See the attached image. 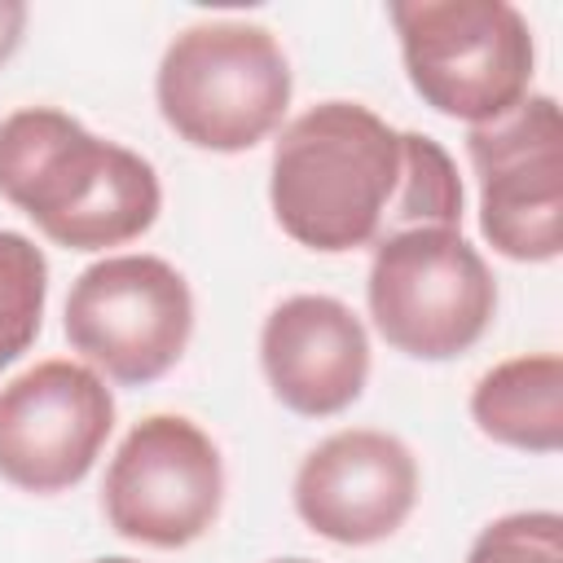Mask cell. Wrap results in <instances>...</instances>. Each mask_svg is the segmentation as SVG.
Instances as JSON below:
<instances>
[{
	"mask_svg": "<svg viewBox=\"0 0 563 563\" xmlns=\"http://www.w3.org/2000/svg\"><path fill=\"white\" fill-rule=\"evenodd\" d=\"M466 563H563V519L550 510L497 519L479 532Z\"/></svg>",
	"mask_w": 563,
	"mask_h": 563,
	"instance_id": "obj_15",
	"label": "cell"
},
{
	"mask_svg": "<svg viewBox=\"0 0 563 563\" xmlns=\"http://www.w3.org/2000/svg\"><path fill=\"white\" fill-rule=\"evenodd\" d=\"M48 268L40 246L22 233H0V369L18 361L40 334Z\"/></svg>",
	"mask_w": 563,
	"mask_h": 563,
	"instance_id": "obj_14",
	"label": "cell"
},
{
	"mask_svg": "<svg viewBox=\"0 0 563 563\" xmlns=\"http://www.w3.org/2000/svg\"><path fill=\"white\" fill-rule=\"evenodd\" d=\"M493 308V273L457 229H400L378 238L369 312L396 352L422 361L457 356L488 330Z\"/></svg>",
	"mask_w": 563,
	"mask_h": 563,
	"instance_id": "obj_5",
	"label": "cell"
},
{
	"mask_svg": "<svg viewBox=\"0 0 563 563\" xmlns=\"http://www.w3.org/2000/svg\"><path fill=\"white\" fill-rule=\"evenodd\" d=\"M0 194L44 238L70 251H106L141 238L158 216L150 163L97 141L70 114L31 106L0 123Z\"/></svg>",
	"mask_w": 563,
	"mask_h": 563,
	"instance_id": "obj_1",
	"label": "cell"
},
{
	"mask_svg": "<svg viewBox=\"0 0 563 563\" xmlns=\"http://www.w3.org/2000/svg\"><path fill=\"white\" fill-rule=\"evenodd\" d=\"M391 22L409 84L427 106L493 123L528 97L532 31L506 0H396Z\"/></svg>",
	"mask_w": 563,
	"mask_h": 563,
	"instance_id": "obj_4",
	"label": "cell"
},
{
	"mask_svg": "<svg viewBox=\"0 0 563 563\" xmlns=\"http://www.w3.org/2000/svg\"><path fill=\"white\" fill-rule=\"evenodd\" d=\"M400 185V132L374 110L325 101L299 114L273 154L277 224L312 251H352L387 233Z\"/></svg>",
	"mask_w": 563,
	"mask_h": 563,
	"instance_id": "obj_2",
	"label": "cell"
},
{
	"mask_svg": "<svg viewBox=\"0 0 563 563\" xmlns=\"http://www.w3.org/2000/svg\"><path fill=\"white\" fill-rule=\"evenodd\" d=\"M471 413L497 444L532 453L563 449V361L545 352L488 369L471 396Z\"/></svg>",
	"mask_w": 563,
	"mask_h": 563,
	"instance_id": "obj_12",
	"label": "cell"
},
{
	"mask_svg": "<svg viewBox=\"0 0 563 563\" xmlns=\"http://www.w3.org/2000/svg\"><path fill=\"white\" fill-rule=\"evenodd\" d=\"M194 330L185 277L154 255H114L92 264L66 299L70 347L114 383L163 378Z\"/></svg>",
	"mask_w": 563,
	"mask_h": 563,
	"instance_id": "obj_6",
	"label": "cell"
},
{
	"mask_svg": "<svg viewBox=\"0 0 563 563\" xmlns=\"http://www.w3.org/2000/svg\"><path fill=\"white\" fill-rule=\"evenodd\" d=\"M110 427V387L75 361H44L0 391V475L22 493H62L88 475Z\"/></svg>",
	"mask_w": 563,
	"mask_h": 563,
	"instance_id": "obj_9",
	"label": "cell"
},
{
	"mask_svg": "<svg viewBox=\"0 0 563 563\" xmlns=\"http://www.w3.org/2000/svg\"><path fill=\"white\" fill-rule=\"evenodd\" d=\"M418 501L413 453L383 431H339L308 453L295 479L303 523L339 545L391 537Z\"/></svg>",
	"mask_w": 563,
	"mask_h": 563,
	"instance_id": "obj_10",
	"label": "cell"
},
{
	"mask_svg": "<svg viewBox=\"0 0 563 563\" xmlns=\"http://www.w3.org/2000/svg\"><path fill=\"white\" fill-rule=\"evenodd\" d=\"M282 563H308V559H282Z\"/></svg>",
	"mask_w": 563,
	"mask_h": 563,
	"instance_id": "obj_18",
	"label": "cell"
},
{
	"mask_svg": "<svg viewBox=\"0 0 563 563\" xmlns=\"http://www.w3.org/2000/svg\"><path fill=\"white\" fill-rule=\"evenodd\" d=\"M26 26V4L22 0H0V62H9V53L18 48Z\"/></svg>",
	"mask_w": 563,
	"mask_h": 563,
	"instance_id": "obj_16",
	"label": "cell"
},
{
	"mask_svg": "<svg viewBox=\"0 0 563 563\" xmlns=\"http://www.w3.org/2000/svg\"><path fill=\"white\" fill-rule=\"evenodd\" d=\"M260 356L277 400L308 418L347 409L369 374V343L361 321L352 308L325 295L286 299L264 321Z\"/></svg>",
	"mask_w": 563,
	"mask_h": 563,
	"instance_id": "obj_11",
	"label": "cell"
},
{
	"mask_svg": "<svg viewBox=\"0 0 563 563\" xmlns=\"http://www.w3.org/2000/svg\"><path fill=\"white\" fill-rule=\"evenodd\" d=\"M224 471L216 444L189 418H145L106 471V515L128 541L185 545L216 523Z\"/></svg>",
	"mask_w": 563,
	"mask_h": 563,
	"instance_id": "obj_8",
	"label": "cell"
},
{
	"mask_svg": "<svg viewBox=\"0 0 563 563\" xmlns=\"http://www.w3.org/2000/svg\"><path fill=\"white\" fill-rule=\"evenodd\" d=\"M479 176V229L510 260L563 251V119L550 97H523L466 136Z\"/></svg>",
	"mask_w": 563,
	"mask_h": 563,
	"instance_id": "obj_7",
	"label": "cell"
},
{
	"mask_svg": "<svg viewBox=\"0 0 563 563\" xmlns=\"http://www.w3.org/2000/svg\"><path fill=\"white\" fill-rule=\"evenodd\" d=\"M290 101V66L264 26L207 22L172 40L158 66V110L198 150H251Z\"/></svg>",
	"mask_w": 563,
	"mask_h": 563,
	"instance_id": "obj_3",
	"label": "cell"
},
{
	"mask_svg": "<svg viewBox=\"0 0 563 563\" xmlns=\"http://www.w3.org/2000/svg\"><path fill=\"white\" fill-rule=\"evenodd\" d=\"M457 224H462V185H457L449 154L435 141L405 132L400 136V185H396V202L387 216V233L457 229Z\"/></svg>",
	"mask_w": 563,
	"mask_h": 563,
	"instance_id": "obj_13",
	"label": "cell"
},
{
	"mask_svg": "<svg viewBox=\"0 0 563 563\" xmlns=\"http://www.w3.org/2000/svg\"><path fill=\"white\" fill-rule=\"evenodd\" d=\"M101 563H132V559H101Z\"/></svg>",
	"mask_w": 563,
	"mask_h": 563,
	"instance_id": "obj_17",
	"label": "cell"
}]
</instances>
